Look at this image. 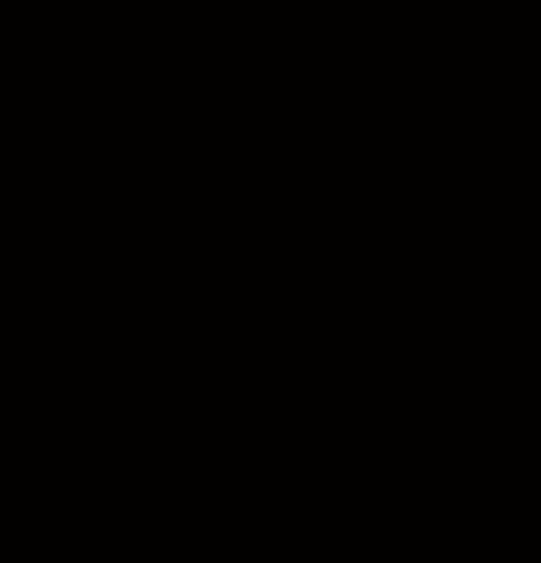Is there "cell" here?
I'll list each match as a JSON object with an SVG mask.
<instances>
[]
</instances>
